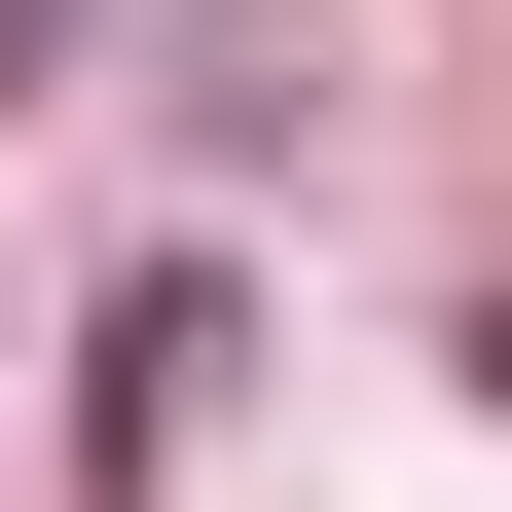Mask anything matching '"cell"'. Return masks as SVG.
I'll use <instances>...</instances> for the list:
<instances>
[{
  "label": "cell",
  "instance_id": "6da1fadb",
  "mask_svg": "<svg viewBox=\"0 0 512 512\" xmlns=\"http://www.w3.org/2000/svg\"><path fill=\"white\" fill-rule=\"evenodd\" d=\"M183 403H220V256H147V293H110V403H74V439H110V476H147Z\"/></svg>",
  "mask_w": 512,
  "mask_h": 512
},
{
  "label": "cell",
  "instance_id": "7a4b0ae2",
  "mask_svg": "<svg viewBox=\"0 0 512 512\" xmlns=\"http://www.w3.org/2000/svg\"><path fill=\"white\" fill-rule=\"evenodd\" d=\"M74 37H110V0H0V110H37V74H74Z\"/></svg>",
  "mask_w": 512,
  "mask_h": 512
},
{
  "label": "cell",
  "instance_id": "3957f363",
  "mask_svg": "<svg viewBox=\"0 0 512 512\" xmlns=\"http://www.w3.org/2000/svg\"><path fill=\"white\" fill-rule=\"evenodd\" d=\"M439 366H476V439H512V293H476V330H439Z\"/></svg>",
  "mask_w": 512,
  "mask_h": 512
}]
</instances>
